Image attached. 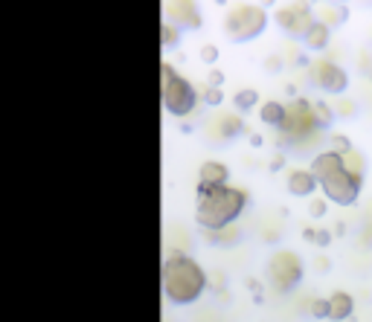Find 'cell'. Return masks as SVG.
Listing matches in <instances>:
<instances>
[{"instance_id": "obj_23", "label": "cell", "mask_w": 372, "mask_h": 322, "mask_svg": "<svg viewBox=\"0 0 372 322\" xmlns=\"http://www.w3.org/2000/svg\"><path fill=\"white\" fill-rule=\"evenodd\" d=\"M326 209H329L326 198H317V201H311V206H309V212H311L314 218H323V215H326Z\"/></svg>"}, {"instance_id": "obj_3", "label": "cell", "mask_w": 372, "mask_h": 322, "mask_svg": "<svg viewBox=\"0 0 372 322\" xmlns=\"http://www.w3.org/2000/svg\"><path fill=\"white\" fill-rule=\"evenodd\" d=\"M206 288V276L195 259L172 253L163 261V293L175 305H192Z\"/></svg>"}, {"instance_id": "obj_9", "label": "cell", "mask_w": 372, "mask_h": 322, "mask_svg": "<svg viewBox=\"0 0 372 322\" xmlns=\"http://www.w3.org/2000/svg\"><path fill=\"white\" fill-rule=\"evenodd\" d=\"M314 79H317V85H320L326 93H343V90H346V85H349V76L343 73V67L329 64V61L317 64Z\"/></svg>"}, {"instance_id": "obj_22", "label": "cell", "mask_w": 372, "mask_h": 322, "mask_svg": "<svg viewBox=\"0 0 372 322\" xmlns=\"http://www.w3.org/2000/svg\"><path fill=\"white\" fill-rule=\"evenodd\" d=\"M343 18H346V6H335L332 12H329L326 23H329V26H337V23H343Z\"/></svg>"}, {"instance_id": "obj_17", "label": "cell", "mask_w": 372, "mask_h": 322, "mask_svg": "<svg viewBox=\"0 0 372 322\" xmlns=\"http://www.w3.org/2000/svg\"><path fill=\"white\" fill-rule=\"evenodd\" d=\"M177 41H181V30H177L175 23H163L160 26V44L166 47V50H175Z\"/></svg>"}, {"instance_id": "obj_16", "label": "cell", "mask_w": 372, "mask_h": 322, "mask_svg": "<svg viewBox=\"0 0 372 322\" xmlns=\"http://www.w3.org/2000/svg\"><path fill=\"white\" fill-rule=\"evenodd\" d=\"M256 102H259L256 88H244V90H239L236 96H233V105H236V110H251V108H256Z\"/></svg>"}, {"instance_id": "obj_8", "label": "cell", "mask_w": 372, "mask_h": 322, "mask_svg": "<svg viewBox=\"0 0 372 322\" xmlns=\"http://www.w3.org/2000/svg\"><path fill=\"white\" fill-rule=\"evenodd\" d=\"M277 23L282 26L285 32H291V35H306L309 26L314 23L311 6H306V3H288V6H282L277 12Z\"/></svg>"}, {"instance_id": "obj_12", "label": "cell", "mask_w": 372, "mask_h": 322, "mask_svg": "<svg viewBox=\"0 0 372 322\" xmlns=\"http://www.w3.org/2000/svg\"><path fill=\"white\" fill-rule=\"evenodd\" d=\"M317 186L320 183H317V177L311 174V169H294L291 174H288V192L300 194V198L302 194H311Z\"/></svg>"}, {"instance_id": "obj_14", "label": "cell", "mask_w": 372, "mask_h": 322, "mask_svg": "<svg viewBox=\"0 0 372 322\" xmlns=\"http://www.w3.org/2000/svg\"><path fill=\"white\" fill-rule=\"evenodd\" d=\"M329 35H332V26L326 21H314L309 26V32L302 35V41H306V47H311V50H323L329 44Z\"/></svg>"}, {"instance_id": "obj_15", "label": "cell", "mask_w": 372, "mask_h": 322, "mask_svg": "<svg viewBox=\"0 0 372 322\" xmlns=\"http://www.w3.org/2000/svg\"><path fill=\"white\" fill-rule=\"evenodd\" d=\"M259 117H262V122L273 125V128H282L285 119H288V105H282V102H277V99H271V102L262 105Z\"/></svg>"}, {"instance_id": "obj_10", "label": "cell", "mask_w": 372, "mask_h": 322, "mask_svg": "<svg viewBox=\"0 0 372 322\" xmlns=\"http://www.w3.org/2000/svg\"><path fill=\"white\" fill-rule=\"evenodd\" d=\"M169 18H175V26L181 30V26H186V30H198L201 26V12L195 3H169L166 6Z\"/></svg>"}, {"instance_id": "obj_26", "label": "cell", "mask_w": 372, "mask_h": 322, "mask_svg": "<svg viewBox=\"0 0 372 322\" xmlns=\"http://www.w3.org/2000/svg\"><path fill=\"white\" fill-rule=\"evenodd\" d=\"M222 81H224V76L218 73V70H213V73H210V88H218V85H222Z\"/></svg>"}, {"instance_id": "obj_24", "label": "cell", "mask_w": 372, "mask_h": 322, "mask_svg": "<svg viewBox=\"0 0 372 322\" xmlns=\"http://www.w3.org/2000/svg\"><path fill=\"white\" fill-rule=\"evenodd\" d=\"M247 285H251V290H253V299H256V302L265 299V296H262V285H259V282H253V279H251V282H247Z\"/></svg>"}, {"instance_id": "obj_21", "label": "cell", "mask_w": 372, "mask_h": 322, "mask_svg": "<svg viewBox=\"0 0 372 322\" xmlns=\"http://www.w3.org/2000/svg\"><path fill=\"white\" fill-rule=\"evenodd\" d=\"M201 61H204V64H215V61H218V47L204 44V47H201Z\"/></svg>"}, {"instance_id": "obj_13", "label": "cell", "mask_w": 372, "mask_h": 322, "mask_svg": "<svg viewBox=\"0 0 372 322\" xmlns=\"http://www.w3.org/2000/svg\"><path fill=\"white\" fill-rule=\"evenodd\" d=\"M329 305H332V314H329V319H332V322L349 319L352 311H355V299L349 296L346 290H335L332 296H329Z\"/></svg>"}, {"instance_id": "obj_4", "label": "cell", "mask_w": 372, "mask_h": 322, "mask_svg": "<svg viewBox=\"0 0 372 322\" xmlns=\"http://www.w3.org/2000/svg\"><path fill=\"white\" fill-rule=\"evenodd\" d=\"M160 85H163V108L172 117H189L198 105V93L192 88V81L177 76L169 61L160 64Z\"/></svg>"}, {"instance_id": "obj_6", "label": "cell", "mask_w": 372, "mask_h": 322, "mask_svg": "<svg viewBox=\"0 0 372 322\" xmlns=\"http://www.w3.org/2000/svg\"><path fill=\"white\" fill-rule=\"evenodd\" d=\"M268 279H271V285L277 288L280 293L294 290L300 285V279H302L300 259L294 253H288V250H280V253L268 261Z\"/></svg>"}, {"instance_id": "obj_19", "label": "cell", "mask_w": 372, "mask_h": 322, "mask_svg": "<svg viewBox=\"0 0 372 322\" xmlns=\"http://www.w3.org/2000/svg\"><path fill=\"white\" fill-rule=\"evenodd\" d=\"M314 110H317V122H320V128H326V125H332V119H335L332 108L323 105V102H317V105H314Z\"/></svg>"}, {"instance_id": "obj_20", "label": "cell", "mask_w": 372, "mask_h": 322, "mask_svg": "<svg viewBox=\"0 0 372 322\" xmlns=\"http://www.w3.org/2000/svg\"><path fill=\"white\" fill-rule=\"evenodd\" d=\"M201 99H204L206 105L218 108V105L224 102V93H222V88H206V90H204V96H201Z\"/></svg>"}, {"instance_id": "obj_2", "label": "cell", "mask_w": 372, "mask_h": 322, "mask_svg": "<svg viewBox=\"0 0 372 322\" xmlns=\"http://www.w3.org/2000/svg\"><path fill=\"white\" fill-rule=\"evenodd\" d=\"M311 174L317 177V183L323 186L326 198L340 206H352L361 194V174H355L346 169L340 151H323L311 160Z\"/></svg>"}, {"instance_id": "obj_5", "label": "cell", "mask_w": 372, "mask_h": 322, "mask_svg": "<svg viewBox=\"0 0 372 322\" xmlns=\"http://www.w3.org/2000/svg\"><path fill=\"white\" fill-rule=\"evenodd\" d=\"M268 23V15L262 6L253 3H239L236 9H230V15L224 18V32L236 41V44H244V41L256 38Z\"/></svg>"}, {"instance_id": "obj_11", "label": "cell", "mask_w": 372, "mask_h": 322, "mask_svg": "<svg viewBox=\"0 0 372 322\" xmlns=\"http://www.w3.org/2000/svg\"><path fill=\"white\" fill-rule=\"evenodd\" d=\"M227 180H230V169L224 163L210 160L198 169V186H227Z\"/></svg>"}, {"instance_id": "obj_1", "label": "cell", "mask_w": 372, "mask_h": 322, "mask_svg": "<svg viewBox=\"0 0 372 322\" xmlns=\"http://www.w3.org/2000/svg\"><path fill=\"white\" fill-rule=\"evenodd\" d=\"M247 194L233 186H198V206L195 221L206 232H218L230 227L244 212Z\"/></svg>"}, {"instance_id": "obj_25", "label": "cell", "mask_w": 372, "mask_h": 322, "mask_svg": "<svg viewBox=\"0 0 372 322\" xmlns=\"http://www.w3.org/2000/svg\"><path fill=\"white\" fill-rule=\"evenodd\" d=\"M314 241H317V244H320V247H326L329 241H332V235H329L326 230H320V232H317V238H314Z\"/></svg>"}, {"instance_id": "obj_18", "label": "cell", "mask_w": 372, "mask_h": 322, "mask_svg": "<svg viewBox=\"0 0 372 322\" xmlns=\"http://www.w3.org/2000/svg\"><path fill=\"white\" fill-rule=\"evenodd\" d=\"M329 314H332V305H329V299H314L311 302V316L314 319H326Z\"/></svg>"}, {"instance_id": "obj_7", "label": "cell", "mask_w": 372, "mask_h": 322, "mask_svg": "<svg viewBox=\"0 0 372 322\" xmlns=\"http://www.w3.org/2000/svg\"><path fill=\"white\" fill-rule=\"evenodd\" d=\"M320 128V122H317V110H314V102L309 99H294L288 105V119L282 125V134L285 139H300V137H309Z\"/></svg>"}]
</instances>
